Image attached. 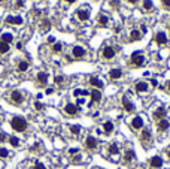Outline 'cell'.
Instances as JSON below:
<instances>
[{
  "instance_id": "9f6ffc18",
  "label": "cell",
  "mask_w": 170,
  "mask_h": 169,
  "mask_svg": "<svg viewBox=\"0 0 170 169\" xmlns=\"http://www.w3.org/2000/svg\"><path fill=\"white\" fill-rule=\"evenodd\" d=\"M0 2H3V0H0Z\"/></svg>"
},
{
  "instance_id": "816d5d0a",
  "label": "cell",
  "mask_w": 170,
  "mask_h": 169,
  "mask_svg": "<svg viewBox=\"0 0 170 169\" xmlns=\"http://www.w3.org/2000/svg\"><path fill=\"white\" fill-rule=\"evenodd\" d=\"M64 2H67V3H73V2H76V0H64Z\"/></svg>"
},
{
  "instance_id": "8d00e7d4",
  "label": "cell",
  "mask_w": 170,
  "mask_h": 169,
  "mask_svg": "<svg viewBox=\"0 0 170 169\" xmlns=\"http://www.w3.org/2000/svg\"><path fill=\"white\" fill-rule=\"evenodd\" d=\"M33 169H46V168H45V165H42L40 162H36L34 166H33Z\"/></svg>"
},
{
  "instance_id": "7402d4cb",
  "label": "cell",
  "mask_w": 170,
  "mask_h": 169,
  "mask_svg": "<svg viewBox=\"0 0 170 169\" xmlns=\"http://www.w3.org/2000/svg\"><path fill=\"white\" fill-rule=\"evenodd\" d=\"M140 38H142V32H139L137 29H134V30H131V33H130V41H131V42H136V41H140Z\"/></svg>"
},
{
  "instance_id": "f6af8a7d",
  "label": "cell",
  "mask_w": 170,
  "mask_h": 169,
  "mask_svg": "<svg viewBox=\"0 0 170 169\" xmlns=\"http://www.w3.org/2000/svg\"><path fill=\"white\" fill-rule=\"evenodd\" d=\"M73 162H75V163H79V162H81V156H79V154L73 159Z\"/></svg>"
},
{
  "instance_id": "f35d334b",
  "label": "cell",
  "mask_w": 170,
  "mask_h": 169,
  "mask_svg": "<svg viewBox=\"0 0 170 169\" xmlns=\"http://www.w3.org/2000/svg\"><path fill=\"white\" fill-rule=\"evenodd\" d=\"M78 153H79L78 148H70V150H69V154H72V156H73V154H78Z\"/></svg>"
},
{
  "instance_id": "b9f144b4",
  "label": "cell",
  "mask_w": 170,
  "mask_h": 169,
  "mask_svg": "<svg viewBox=\"0 0 170 169\" xmlns=\"http://www.w3.org/2000/svg\"><path fill=\"white\" fill-rule=\"evenodd\" d=\"M23 3H24L23 0H16V3H15V8H21V6H23Z\"/></svg>"
},
{
  "instance_id": "52a82bcc",
  "label": "cell",
  "mask_w": 170,
  "mask_h": 169,
  "mask_svg": "<svg viewBox=\"0 0 170 169\" xmlns=\"http://www.w3.org/2000/svg\"><path fill=\"white\" fill-rule=\"evenodd\" d=\"M97 145H98V141L94 136H87V139H85V148L87 150L93 151V150L97 148Z\"/></svg>"
},
{
  "instance_id": "44dd1931",
  "label": "cell",
  "mask_w": 170,
  "mask_h": 169,
  "mask_svg": "<svg viewBox=\"0 0 170 169\" xmlns=\"http://www.w3.org/2000/svg\"><path fill=\"white\" fill-rule=\"evenodd\" d=\"M113 129H115V126H113L112 121H104V124H103V132L106 133V135H111V133L113 132Z\"/></svg>"
},
{
  "instance_id": "db71d44e",
  "label": "cell",
  "mask_w": 170,
  "mask_h": 169,
  "mask_svg": "<svg viewBox=\"0 0 170 169\" xmlns=\"http://www.w3.org/2000/svg\"><path fill=\"white\" fill-rule=\"evenodd\" d=\"M97 169H103V168H97Z\"/></svg>"
},
{
  "instance_id": "8fae6325",
  "label": "cell",
  "mask_w": 170,
  "mask_h": 169,
  "mask_svg": "<svg viewBox=\"0 0 170 169\" xmlns=\"http://www.w3.org/2000/svg\"><path fill=\"white\" fill-rule=\"evenodd\" d=\"M149 166H151L152 169H160L161 166H163V159H161L160 156L151 157V160H149Z\"/></svg>"
},
{
  "instance_id": "f1b7e54d",
  "label": "cell",
  "mask_w": 170,
  "mask_h": 169,
  "mask_svg": "<svg viewBox=\"0 0 170 169\" xmlns=\"http://www.w3.org/2000/svg\"><path fill=\"white\" fill-rule=\"evenodd\" d=\"M143 9L148 11V12H151L152 9H154V5H152L151 0H145V2H143Z\"/></svg>"
},
{
  "instance_id": "ba28073f",
  "label": "cell",
  "mask_w": 170,
  "mask_h": 169,
  "mask_svg": "<svg viewBox=\"0 0 170 169\" xmlns=\"http://www.w3.org/2000/svg\"><path fill=\"white\" fill-rule=\"evenodd\" d=\"M143 126H145V123H143V118L140 117V115H136V117L131 120V127L134 130H142Z\"/></svg>"
},
{
  "instance_id": "1f68e13d",
  "label": "cell",
  "mask_w": 170,
  "mask_h": 169,
  "mask_svg": "<svg viewBox=\"0 0 170 169\" xmlns=\"http://www.w3.org/2000/svg\"><path fill=\"white\" fill-rule=\"evenodd\" d=\"M8 141H9V144H11L12 147H18V145H20V139L15 138V136H11Z\"/></svg>"
},
{
  "instance_id": "bcb514c9",
  "label": "cell",
  "mask_w": 170,
  "mask_h": 169,
  "mask_svg": "<svg viewBox=\"0 0 170 169\" xmlns=\"http://www.w3.org/2000/svg\"><path fill=\"white\" fill-rule=\"evenodd\" d=\"M54 93V88H46V94H52Z\"/></svg>"
},
{
  "instance_id": "7a4b0ae2",
  "label": "cell",
  "mask_w": 170,
  "mask_h": 169,
  "mask_svg": "<svg viewBox=\"0 0 170 169\" xmlns=\"http://www.w3.org/2000/svg\"><path fill=\"white\" fill-rule=\"evenodd\" d=\"M145 65V56L140 51H134L131 54V66L134 67H142Z\"/></svg>"
},
{
  "instance_id": "83f0119b",
  "label": "cell",
  "mask_w": 170,
  "mask_h": 169,
  "mask_svg": "<svg viewBox=\"0 0 170 169\" xmlns=\"http://www.w3.org/2000/svg\"><path fill=\"white\" fill-rule=\"evenodd\" d=\"M9 43H5V42H2L0 41V54H6V52L9 51Z\"/></svg>"
},
{
  "instance_id": "9c48e42d",
  "label": "cell",
  "mask_w": 170,
  "mask_h": 169,
  "mask_svg": "<svg viewBox=\"0 0 170 169\" xmlns=\"http://www.w3.org/2000/svg\"><path fill=\"white\" fill-rule=\"evenodd\" d=\"M72 56H73L75 58H84L87 56V51L82 47H73V49H72Z\"/></svg>"
},
{
  "instance_id": "7dc6e473",
  "label": "cell",
  "mask_w": 170,
  "mask_h": 169,
  "mask_svg": "<svg viewBox=\"0 0 170 169\" xmlns=\"http://www.w3.org/2000/svg\"><path fill=\"white\" fill-rule=\"evenodd\" d=\"M6 139V135L5 133H0V141H5Z\"/></svg>"
},
{
  "instance_id": "6da1fadb",
  "label": "cell",
  "mask_w": 170,
  "mask_h": 169,
  "mask_svg": "<svg viewBox=\"0 0 170 169\" xmlns=\"http://www.w3.org/2000/svg\"><path fill=\"white\" fill-rule=\"evenodd\" d=\"M11 126L15 132H25L27 127H29V123H27V120L23 118V117H14L11 120Z\"/></svg>"
},
{
  "instance_id": "11a10c76",
  "label": "cell",
  "mask_w": 170,
  "mask_h": 169,
  "mask_svg": "<svg viewBox=\"0 0 170 169\" xmlns=\"http://www.w3.org/2000/svg\"><path fill=\"white\" fill-rule=\"evenodd\" d=\"M140 169H145V168H140Z\"/></svg>"
},
{
  "instance_id": "f907efd6",
  "label": "cell",
  "mask_w": 170,
  "mask_h": 169,
  "mask_svg": "<svg viewBox=\"0 0 170 169\" xmlns=\"http://www.w3.org/2000/svg\"><path fill=\"white\" fill-rule=\"evenodd\" d=\"M166 88H167V91H169V93H170V81H169V82H167V87H166Z\"/></svg>"
},
{
  "instance_id": "74e56055",
  "label": "cell",
  "mask_w": 170,
  "mask_h": 169,
  "mask_svg": "<svg viewBox=\"0 0 170 169\" xmlns=\"http://www.w3.org/2000/svg\"><path fill=\"white\" fill-rule=\"evenodd\" d=\"M34 108L38 109V111H42V109H43V105H42L40 102H34Z\"/></svg>"
},
{
  "instance_id": "e575fe53",
  "label": "cell",
  "mask_w": 170,
  "mask_h": 169,
  "mask_svg": "<svg viewBox=\"0 0 170 169\" xmlns=\"http://www.w3.org/2000/svg\"><path fill=\"white\" fill-rule=\"evenodd\" d=\"M9 156V151L6 150V148H2V147H0V157H2V159H6Z\"/></svg>"
},
{
  "instance_id": "2e32d148",
  "label": "cell",
  "mask_w": 170,
  "mask_h": 169,
  "mask_svg": "<svg viewBox=\"0 0 170 169\" xmlns=\"http://www.w3.org/2000/svg\"><path fill=\"white\" fill-rule=\"evenodd\" d=\"M169 127H170V123H169V120H166V118L160 120V121L157 123V129H158L160 132H167Z\"/></svg>"
},
{
  "instance_id": "4316f807",
  "label": "cell",
  "mask_w": 170,
  "mask_h": 169,
  "mask_svg": "<svg viewBox=\"0 0 170 169\" xmlns=\"http://www.w3.org/2000/svg\"><path fill=\"white\" fill-rule=\"evenodd\" d=\"M97 23L100 24V25H106L107 23H109V18H107V15L100 14V15H98V18H97Z\"/></svg>"
},
{
  "instance_id": "f5cc1de1",
  "label": "cell",
  "mask_w": 170,
  "mask_h": 169,
  "mask_svg": "<svg viewBox=\"0 0 170 169\" xmlns=\"http://www.w3.org/2000/svg\"><path fill=\"white\" fill-rule=\"evenodd\" d=\"M167 157H169V160H170V148L167 150Z\"/></svg>"
},
{
  "instance_id": "ab89813d",
  "label": "cell",
  "mask_w": 170,
  "mask_h": 169,
  "mask_svg": "<svg viewBox=\"0 0 170 169\" xmlns=\"http://www.w3.org/2000/svg\"><path fill=\"white\" fill-rule=\"evenodd\" d=\"M163 5H164L166 9H169V8H170V0H163Z\"/></svg>"
},
{
  "instance_id": "836d02e7",
  "label": "cell",
  "mask_w": 170,
  "mask_h": 169,
  "mask_svg": "<svg viewBox=\"0 0 170 169\" xmlns=\"http://www.w3.org/2000/svg\"><path fill=\"white\" fill-rule=\"evenodd\" d=\"M40 27H42V30H49V27H51V23H49L48 20H43Z\"/></svg>"
},
{
  "instance_id": "ffe728a7",
  "label": "cell",
  "mask_w": 170,
  "mask_h": 169,
  "mask_svg": "<svg viewBox=\"0 0 170 169\" xmlns=\"http://www.w3.org/2000/svg\"><path fill=\"white\" fill-rule=\"evenodd\" d=\"M36 79H38V82L40 85H45V84L48 82V74L46 72H39L38 76H36Z\"/></svg>"
},
{
  "instance_id": "c3c4849f",
  "label": "cell",
  "mask_w": 170,
  "mask_h": 169,
  "mask_svg": "<svg viewBox=\"0 0 170 169\" xmlns=\"http://www.w3.org/2000/svg\"><path fill=\"white\" fill-rule=\"evenodd\" d=\"M127 2H128V3H131V5H136V3L139 2V0H127Z\"/></svg>"
},
{
  "instance_id": "cb8c5ba5",
  "label": "cell",
  "mask_w": 170,
  "mask_h": 169,
  "mask_svg": "<svg viewBox=\"0 0 170 169\" xmlns=\"http://www.w3.org/2000/svg\"><path fill=\"white\" fill-rule=\"evenodd\" d=\"M18 72H25L27 69H29V61H25V60H21V61H18Z\"/></svg>"
},
{
  "instance_id": "ac0fdd59",
  "label": "cell",
  "mask_w": 170,
  "mask_h": 169,
  "mask_svg": "<svg viewBox=\"0 0 170 169\" xmlns=\"http://www.w3.org/2000/svg\"><path fill=\"white\" fill-rule=\"evenodd\" d=\"M155 42L158 43V45H166V43H167V36H166V33L158 32L157 36H155Z\"/></svg>"
},
{
  "instance_id": "681fc988",
  "label": "cell",
  "mask_w": 170,
  "mask_h": 169,
  "mask_svg": "<svg viewBox=\"0 0 170 169\" xmlns=\"http://www.w3.org/2000/svg\"><path fill=\"white\" fill-rule=\"evenodd\" d=\"M16 48H18V49H21V48H23V43L18 42V43H16Z\"/></svg>"
},
{
  "instance_id": "5bb4252c",
  "label": "cell",
  "mask_w": 170,
  "mask_h": 169,
  "mask_svg": "<svg viewBox=\"0 0 170 169\" xmlns=\"http://www.w3.org/2000/svg\"><path fill=\"white\" fill-rule=\"evenodd\" d=\"M109 78L113 79V81H118V79L122 78V70L121 69H111L109 70Z\"/></svg>"
},
{
  "instance_id": "e0dca14e",
  "label": "cell",
  "mask_w": 170,
  "mask_h": 169,
  "mask_svg": "<svg viewBox=\"0 0 170 169\" xmlns=\"http://www.w3.org/2000/svg\"><path fill=\"white\" fill-rule=\"evenodd\" d=\"M134 159H136V153H134L133 150H127L124 153V162L125 163H131Z\"/></svg>"
},
{
  "instance_id": "30bf717a",
  "label": "cell",
  "mask_w": 170,
  "mask_h": 169,
  "mask_svg": "<svg viewBox=\"0 0 170 169\" xmlns=\"http://www.w3.org/2000/svg\"><path fill=\"white\" fill-rule=\"evenodd\" d=\"M134 90H136L137 93H146L149 90V84L145 82V81H137L136 84H134Z\"/></svg>"
},
{
  "instance_id": "7c38bea8",
  "label": "cell",
  "mask_w": 170,
  "mask_h": 169,
  "mask_svg": "<svg viewBox=\"0 0 170 169\" xmlns=\"http://www.w3.org/2000/svg\"><path fill=\"white\" fill-rule=\"evenodd\" d=\"M88 82H89V85H93V87L96 88V90H102V88L104 87L103 81H102V79H98L97 76H91Z\"/></svg>"
},
{
  "instance_id": "d6a6232c",
  "label": "cell",
  "mask_w": 170,
  "mask_h": 169,
  "mask_svg": "<svg viewBox=\"0 0 170 169\" xmlns=\"http://www.w3.org/2000/svg\"><path fill=\"white\" fill-rule=\"evenodd\" d=\"M61 49H63V45H61L60 42H55V43L52 45V51H54V52H61Z\"/></svg>"
},
{
  "instance_id": "3957f363",
  "label": "cell",
  "mask_w": 170,
  "mask_h": 169,
  "mask_svg": "<svg viewBox=\"0 0 170 169\" xmlns=\"http://www.w3.org/2000/svg\"><path fill=\"white\" fill-rule=\"evenodd\" d=\"M121 105H122V108L125 112H133L134 109H136V106H134V103L128 99L127 96H122V99H121Z\"/></svg>"
},
{
  "instance_id": "277c9868",
  "label": "cell",
  "mask_w": 170,
  "mask_h": 169,
  "mask_svg": "<svg viewBox=\"0 0 170 169\" xmlns=\"http://www.w3.org/2000/svg\"><path fill=\"white\" fill-rule=\"evenodd\" d=\"M140 141H142V144H143V145L149 144V142L152 141V132H151V129H148V127H143V129H142Z\"/></svg>"
},
{
  "instance_id": "d590c367",
  "label": "cell",
  "mask_w": 170,
  "mask_h": 169,
  "mask_svg": "<svg viewBox=\"0 0 170 169\" xmlns=\"http://www.w3.org/2000/svg\"><path fill=\"white\" fill-rule=\"evenodd\" d=\"M54 81H55V84H63V82H64V76H61V75H57L55 78H54Z\"/></svg>"
},
{
  "instance_id": "ee69618b",
  "label": "cell",
  "mask_w": 170,
  "mask_h": 169,
  "mask_svg": "<svg viewBox=\"0 0 170 169\" xmlns=\"http://www.w3.org/2000/svg\"><path fill=\"white\" fill-rule=\"evenodd\" d=\"M151 85H152V87H157V85H158L157 79H151Z\"/></svg>"
},
{
  "instance_id": "d4e9b609",
  "label": "cell",
  "mask_w": 170,
  "mask_h": 169,
  "mask_svg": "<svg viewBox=\"0 0 170 169\" xmlns=\"http://www.w3.org/2000/svg\"><path fill=\"white\" fill-rule=\"evenodd\" d=\"M76 15H78V18H79L81 21H87V20L89 18V12H88V11H78Z\"/></svg>"
},
{
  "instance_id": "4fadbf2b",
  "label": "cell",
  "mask_w": 170,
  "mask_h": 169,
  "mask_svg": "<svg viewBox=\"0 0 170 169\" xmlns=\"http://www.w3.org/2000/svg\"><path fill=\"white\" fill-rule=\"evenodd\" d=\"M102 56H103L104 60H112V58L115 57V49H113L112 47H104Z\"/></svg>"
},
{
  "instance_id": "6f0895ef",
  "label": "cell",
  "mask_w": 170,
  "mask_h": 169,
  "mask_svg": "<svg viewBox=\"0 0 170 169\" xmlns=\"http://www.w3.org/2000/svg\"><path fill=\"white\" fill-rule=\"evenodd\" d=\"M169 30H170V29H169Z\"/></svg>"
},
{
  "instance_id": "d6986e66",
  "label": "cell",
  "mask_w": 170,
  "mask_h": 169,
  "mask_svg": "<svg viewBox=\"0 0 170 169\" xmlns=\"http://www.w3.org/2000/svg\"><path fill=\"white\" fill-rule=\"evenodd\" d=\"M89 96H91V102L93 103H97V102L102 100V91L100 90H96V88H94V90L89 93Z\"/></svg>"
},
{
  "instance_id": "f546056e",
  "label": "cell",
  "mask_w": 170,
  "mask_h": 169,
  "mask_svg": "<svg viewBox=\"0 0 170 169\" xmlns=\"http://www.w3.org/2000/svg\"><path fill=\"white\" fill-rule=\"evenodd\" d=\"M107 150H109V153L113 154V156H116V154L119 153V148H118V145H116V144H111Z\"/></svg>"
},
{
  "instance_id": "603a6c76",
  "label": "cell",
  "mask_w": 170,
  "mask_h": 169,
  "mask_svg": "<svg viewBox=\"0 0 170 169\" xmlns=\"http://www.w3.org/2000/svg\"><path fill=\"white\" fill-rule=\"evenodd\" d=\"M6 23L8 24H16V25H20V24H23V18H21V16H8Z\"/></svg>"
},
{
  "instance_id": "5b68a950",
  "label": "cell",
  "mask_w": 170,
  "mask_h": 169,
  "mask_svg": "<svg viewBox=\"0 0 170 169\" xmlns=\"http://www.w3.org/2000/svg\"><path fill=\"white\" fill-rule=\"evenodd\" d=\"M23 100H24V96H23V93H21V91L14 90V91L11 93V102H12L14 105H21V103H23Z\"/></svg>"
},
{
  "instance_id": "60d3db41",
  "label": "cell",
  "mask_w": 170,
  "mask_h": 169,
  "mask_svg": "<svg viewBox=\"0 0 170 169\" xmlns=\"http://www.w3.org/2000/svg\"><path fill=\"white\" fill-rule=\"evenodd\" d=\"M48 43H52V45H54V43H55V38H54V36H49V38H48Z\"/></svg>"
},
{
  "instance_id": "8992f818",
  "label": "cell",
  "mask_w": 170,
  "mask_h": 169,
  "mask_svg": "<svg viewBox=\"0 0 170 169\" xmlns=\"http://www.w3.org/2000/svg\"><path fill=\"white\" fill-rule=\"evenodd\" d=\"M79 111H81V108L78 105H75V103H67L66 106H64V112L67 114V115H76V114H79Z\"/></svg>"
},
{
  "instance_id": "484cf974",
  "label": "cell",
  "mask_w": 170,
  "mask_h": 169,
  "mask_svg": "<svg viewBox=\"0 0 170 169\" xmlns=\"http://www.w3.org/2000/svg\"><path fill=\"white\" fill-rule=\"evenodd\" d=\"M0 41L5 42V43H11V42L14 41V36H12L11 33H3L2 36H0Z\"/></svg>"
},
{
  "instance_id": "4dcf8cb0",
  "label": "cell",
  "mask_w": 170,
  "mask_h": 169,
  "mask_svg": "<svg viewBox=\"0 0 170 169\" xmlns=\"http://www.w3.org/2000/svg\"><path fill=\"white\" fill-rule=\"evenodd\" d=\"M70 133L73 136H78L81 133V126H78V124H76V126H70Z\"/></svg>"
},
{
  "instance_id": "7bdbcfd3",
  "label": "cell",
  "mask_w": 170,
  "mask_h": 169,
  "mask_svg": "<svg viewBox=\"0 0 170 169\" xmlns=\"http://www.w3.org/2000/svg\"><path fill=\"white\" fill-rule=\"evenodd\" d=\"M118 3H119L118 0H111V5H112L113 8H116V6H118Z\"/></svg>"
},
{
  "instance_id": "9a60e30c",
  "label": "cell",
  "mask_w": 170,
  "mask_h": 169,
  "mask_svg": "<svg viewBox=\"0 0 170 169\" xmlns=\"http://www.w3.org/2000/svg\"><path fill=\"white\" fill-rule=\"evenodd\" d=\"M166 114H167L166 108H163V106H160V108H157V109H155V112H154V118H155L157 121H160V120H163V118L166 117Z\"/></svg>"
}]
</instances>
